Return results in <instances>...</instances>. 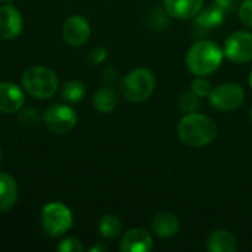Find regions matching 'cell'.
I'll list each match as a JSON object with an SVG mask.
<instances>
[{"label": "cell", "mask_w": 252, "mask_h": 252, "mask_svg": "<svg viewBox=\"0 0 252 252\" xmlns=\"http://www.w3.org/2000/svg\"><path fill=\"white\" fill-rule=\"evenodd\" d=\"M217 134L219 127L214 120L198 112H188L177 126L180 142L190 148H204L214 142Z\"/></svg>", "instance_id": "cell-1"}, {"label": "cell", "mask_w": 252, "mask_h": 252, "mask_svg": "<svg viewBox=\"0 0 252 252\" xmlns=\"http://www.w3.org/2000/svg\"><path fill=\"white\" fill-rule=\"evenodd\" d=\"M223 58L224 52L219 44L210 40H201L189 49L186 55V65L196 77H207L220 68Z\"/></svg>", "instance_id": "cell-2"}, {"label": "cell", "mask_w": 252, "mask_h": 252, "mask_svg": "<svg viewBox=\"0 0 252 252\" xmlns=\"http://www.w3.org/2000/svg\"><path fill=\"white\" fill-rule=\"evenodd\" d=\"M155 89V75L146 68L130 71L121 81V93L128 102L140 103L151 97Z\"/></svg>", "instance_id": "cell-3"}, {"label": "cell", "mask_w": 252, "mask_h": 252, "mask_svg": "<svg viewBox=\"0 0 252 252\" xmlns=\"http://www.w3.org/2000/svg\"><path fill=\"white\" fill-rule=\"evenodd\" d=\"M59 80L56 74L44 66L28 68L22 75L24 89L37 99H49L58 90Z\"/></svg>", "instance_id": "cell-4"}, {"label": "cell", "mask_w": 252, "mask_h": 252, "mask_svg": "<svg viewBox=\"0 0 252 252\" xmlns=\"http://www.w3.org/2000/svg\"><path fill=\"white\" fill-rule=\"evenodd\" d=\"M41 226L50 236H61L72 226V213L62 202H49L41 210Z\"/></svg>", "instance_id": "cell-5"}, {"label": "cell", "mask_w": 252, "mask_h": 252, "mask_svg": "<svg viewBox=\"0 0 252 252\" xmlns=\"http://www.w3.org/2000/svg\"><path fill=\"white\" fill-rule=\"evenodd\" d=\"M44 126L55 134H66L77 124V114L68 105H52L43 115Z\"/></svg>", "instance_id": "cell-6"}, {"label": "cell", "mask_w": 252, "mask_h": 252, "mask_svg": "<svg viewBox=\"0 0 252 252\" xmlns=\"http://www.w3.org/2000/svg\"><path fill=\"white\" fill-rule=\"evenodd\" d=\"M245 100V92L244 89L236 83H224L219 87L213 89L210 94L211 105L221 111V112H230L238 109Z\"/></svg>", "instance_id": "cell-7"}, {"label": "cell", "mask_w": 252, "mask_h": 252, "mask_svg": "<svg viewBox=\"0 0 252 252\" xmlns=\"http://www.w3.org/2000/svg\"><path fill=\"white\" fill-rule=\"evenodd\" d=\"M224 56L235 63H247L252 61V32L236 31L224 41Z\"/></svg>", "instance_id": "cell-8"}, {"label": "cell", "mask_w": 252, "mask_h": 252, "mask_svg": "<svg viewBox=\"0 0 252 252\" xmlns=\"http://www.w3.org/2000/svg\"><path fill=\"white\" fill-rule=\"evenodd\" d=\"M90 32H92V28H90L89 21L80 15H74L68 18L62 27V35H63L65 43L74 47L83 46L89 40Z\"/></svg>", "instance_id": "cell-9"}, {"label": "cell", "mask_w": 252, "mask_h": 252, "mask_svg": "<svg viewBox=\"0 0 252 252\" xmlns=\"http://www.w3.org/2000/svg\"><path fill=\"white\" fill-rule=\"evenodd\" d=\"M24 21L16 7L12 4L0 6V37L3 40H12L22 31Z\"/></svg>", "instance_id": "cell-10"}, {"label": "cell", "mask_w": 252, "mask_h": 252, "mask_svg": "<svg viewBox=\"0 0 252 252\" xmlns=\"http://www.w3.org/2000/svg\"><path fill=\"white\" fill-rule=\"evenodd\" d=\"M154 247L151 235L139 227L130 229L124 233L120 248L123 252H149Z\"/></svg>", "instance_id": "cell-11"}, {"label": "cell", "mask_w": 252, "mask_h": 252, "mask_svg": "<svg viewBox=\"0 0 252 252\" xmlns=\"http://www.w3.org/2000/svg\"><path fill=\"white\" fill-rule=\"evenodd\" d=\"M24 105V93L15 84L9 81L0 83V111L4 114H13Z\"/></svg>", "instance_id": "cell-12"}, {"label": "cell", "mask_w": 252, "mask_h": 252, "mask_svg": "<svg viewBox=\"0 0 252 252\" xmlns=\"http://www.w3.org/2000/svg\"><path fill=\"white\" fill-rule=\"evenodd\" d=\"M204 6V0H164L167 15L176 19L195 18Z\"/></svg>", "instance_id": "cell-13"}, {"label": "cell", "mask_w": 252, "mask_h": 252, "mask_svg": "<svg viewBox=\"0 0 252 252\" xmlns=\"http://www.w3.org/2000/svg\"><path fill=\"white\" fill-rule=\"evenodd\" d=\"M207 247L211 252L238 251V242H236L235 236L224 229H217V230L211 232L207 239Z\"/></svg>", "instance_id": "cell-14"}, {"label": "cell", "mask_w": 252, "mask_h": 252, "mask_svg": "<svg viewBox=\"0 0 252 252\" xmlns=\"http://www.w3.org/2000/svg\"><path fill=\"white\" fill-rule=\"evenodd\" d=\"M152 229L161 238H171L179 233L180 221L171 213H159L152 220Z\"/></svg>", "instance_id": "cell-15"}, {"label": "cell", "mask_w": 252, "mask_h": 252, "mask_svg": "<svg viewBox=\"0 0 252 252\" xmlns=\"http://www.w3.org/2000/svg\"><path fill=\"white\" fill-rule=\"evenodd\" d=\"M18 198V185L6 173H0V211L10 210Z\"/></svg>", "instance_id": "cell-16"}, {"label": "cell", "mask_w": 252, "mask_h": 252, "mask_svg": "<svg viewBox=\"0 0 252 252\" xmlns=\"http://www.w3.org/2000/svg\"><path fill=\"white\" fill-rule=\"evenodd\" d=\"M93 105H94L96 111H99L100 114H109V112H112L117 108V105H118V96H117V93H115L114 89H111V87H102L100 90H97L94 93Z\"/></svg>", "instance_id": "cell-17"}, {"label": "cell", "mask_w": 252, "mask_h": 252, "mask_svg": "<svg viewBox=\"0 0 252 252\" xmlns=\"http://www.w3.org/2000/svg\"><path fill=\"white\" fill-rule=\"evenodd\" d=\"M224 13L226 12L221 7H219L216 3H213V6L207 7L205 10H201L196 15V24L202 28H214L223 22Z\"/></svg>", "instance_id": "cell-18"}, {"label": "cell", "mask_w": 252, "mask_h": 252, "mask_svg": "<svg viewBox=\"0 0 252 252\" xmlns=\"http://www.w3.org/2000/svg\"><path fill=\"white\" fill-rule=\"evenodd\" d=\"M99 232L106 239H114L121 232V221L115 216H103L99 221Z\"/></svg>", "instance_id": "cell-19"}, {"label": "cell", "mask_w": 252, "mask_h": 252, "mask_svg": "<svg viewBox=\"0 0 252 252\" xmlns=\"http://www.w3.org/2000/svg\"><path fill=\"white\" fill-rule=\"evenodd\" d=\"M86 94V87L81 81H68L62 87V99L69 103L80 102Z\"/></svg>", "instance_id": "cell-20"}, {"label": "cell", "mask_w": 252, "mask_h": 252, "mask_svg": "<svg viewBox=\"0 0 252 252\" xmlns=\"http://www.w3.org/2000/svg\"><path fill=\"white\" fill-rule=\"evenodd\" d=\"M179 106L182 111L185 112H195L199 106V100H198V96L193 93V92H185L182 96H180V100H179Z\"/></svg>", "instance_id": "cell-21"}, {"label": "cell", "mask_w": 252, "mask_h": 252, "mask_svg": "<svg viewBox=\"0 0 252 252\" xmlns=\"http://www.w3.org/2000/svg\"><path fill=\"white\" fill-rule=\"evenodd\" d=\"M192 92L198 96V97H204V96H210L213 92V86L208 80H205L204 77H198L193 83H192Z\"/></svg>", "instance_id": "cell-22"}, {"label": "cell", "mask_w": 252, "mask_h": 252, "mask_svg": "<svg viewBox=\"0 0 252 252\" xmlns=\"http://www.w3.org/2000/svg\"><path fill=\"white\" fill-rule=\"evenodd\" d=\"M59 252H83L84 251V247L81 245V242L75 238H66L63 239L58 248H56Z\"/></svg>", "instance_id": "cell-23"}, {"label": "cell", "mask_w": 252, "mask_h": 252, "mask_svg": "<svg viewBox=\"0 0 252 252\" xmlns=\"http://www.w3.org/2000/svg\"><path fill=\"white\" fill-rule=\"evenodd\" d=\"M40 120V115L37 112V109H32V108H27L24 109L21 114H19V121L22 126H27V127H31V126H35Z\"/></svg>", "instance_id": "cell-24"}, {"label": "cell", "mask_w": 252, "mask_h": 252, "mask_svg": "<svg viewBox=\"0 0 252 252\" xmlns=\"http://www.w3.org/2000/svg\"><path fill=\"white\" fill-rule=\"evenodd\" d=\"M239 19L244 25L252 28V0H244L239 7Z\"/></svg>", "instance_id": "cell-25"}, {"label": "cell", "mask_w": 252, "mask_h": 252, "mask_svg": "<svg viewBox=\"0 0 252 252\" xmlns=\"http://www.w3.org/2000/svg\"><path fill=\"white\" fill-rule=\"evenodd\" d=\"M106 58H108V49H106V47H102V46H97V47H94V49L89 53L87 61H89V63H92V65H99V63H102Z\"/></svg>", "instance_id": "cell-26"}, {"label": "cell", "mask_w": 252, "mask_h": 252, "mask_svg": "<svg viewBox=\"0 0 252 252\" xmlns=\"http://www.w3.org/2000/svg\"><path fill=\"white\" fill-rule=\"evenodd\" d=\"M117 78H118V72H117L114 68H106V69L103 71V80H105L106 83L112 84Z\"/></svg>", "instance_id": "cell-27"}, {"label": "cell", "mask_w": 252, "mask_h": 252, "mask_svg": "<svg viewBox=\"0 0 252 252\" xmlns=\"http://www.w3.org/2000/svg\"><path fill=\"white\" fill-rule=\"evenodd\" d=\"M214 3H216L219 7H221L224 12H226V10H230V9L233 7V0H214Z\"/></svg>", "instance_id": "cell-28"}, {"label": "cell", "mask_w": 252, "mask_h": 252, "mask_svg": "<svg viewBox=\"0 0 252 252\" xmlns=\"http://www.w3.org/2000/svg\"><path fill=\"white\" fill-rule=\"evenodd\" d=\"M97 251H106V247H103V245H96V247H92L90 248V252H97Z\"/></svg>", "instance_id": "cell-29"}, {"label": "cell", "mask_w": 252, "mask_h": 252, "mask_svg": "<svg viewBox=\"0 0 252 252\" xmlns=\"http://www.w3.org/2000/svg\"><path fill=\"white\" fill-rule=\"evenodd\" d=\"M250 86H251V89H252V71H251V74H250Z\"/></svg>", "instance_id": "cell-30"}, {"label": "cell", "mask_w": 252, "mask_h": 252, "mask_svg": "<svg viewBox=\"0 0 252 252\" xmlns=\"http://www.w3.org/2000/svg\"><path fill=\"white\" fill-rule=\"evenodd\" d=\"M0 161H1V148H0Z\"/></svg>", "instance_id": "cell-31"}, {"label": "cell", "mask_w": 252, "mask_h": 252, "mask_svg": "<svg viewBox=\"0 0 252 252\" xmlns=\"http://www.w3.org/2000/svg\"><path fill=\"white\" fill-rule=\"evenodd\" d=\"M1 1H10V0H1Z\"/></svg>", "instance_id": "cell-32"}, {"label": "cell", "mask_w": 252, "mask_h": 252, "mask_svg": "<svg viewBox=\"0 0 252 252\" xmlns=\"http://www.w3.org/2000/svg\"><path fill=\"white\" fill-rule=\"evenodd\" d=\"M251 120H252V109H251Z\"/></svg>", "instance_id": "cell-33"}]
</instances>
